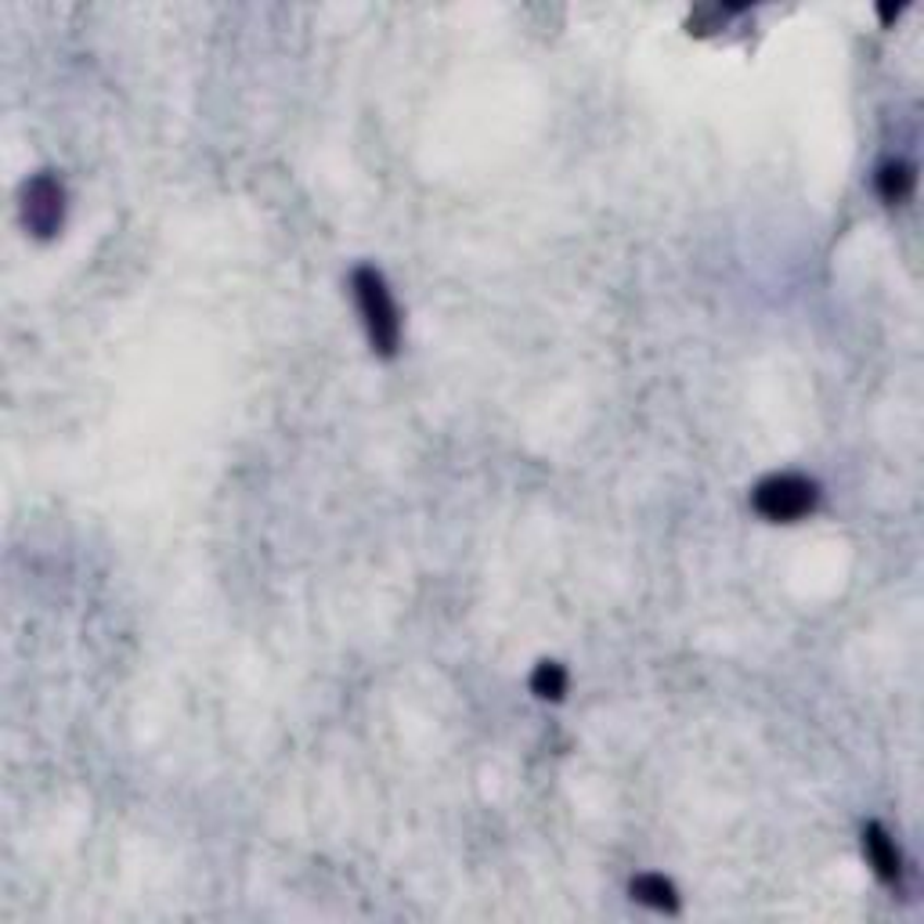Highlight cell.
<instances>
[{
	"mask_svg": "<svg viewBox=\"0 0 924 924\" xmlns=\"http://www.w3.org/2000/svg\"><path fill=\"white\" fill-rule=\"evenodd\" d=\"M354 300L365 319L372 351L379 358H394L401 344V319H398V308H394L387 282H383L376 267H358L354 272Z\"/></svg>",
	"mask_w": 924,
	"mask_h": 924,
	"instance_id": "1",
	"label": "cell"
},
{
	"mask_svg": "<svg viewBox=\"0 0 924 924\" xmlns=\"http://www.w3.org/2000/svg\"><path fill=\"white\" fill-rule=\"evenodd\" d=\"M62 185L54 182L51 174L33 177L26 185V202H22V213H26V224L37 235H54L62 228Z\"/></svg>",
	"mask_w": 924,
	"mask_h": 924,
	"instance_id": "3",
	"label": "cell"
},
{
	"mask_svg": "<svg viewBox=\"0 0 924 924\" xmlns=\"http://www.w3.org/2000/svg\"><path fill=\"white\" fill-rule=\"evenodd\" d=\"M877 191H882L885 202H903L910 191H914V166L888 163L885 171L877 174Z\"/></svg>",
	"mask_w": 924,
	"mask_h": 924,
	"instance_id": "6",
	"label": "cell"
},
{
	"mask_svg": "<svg viewBox=\"0 0 924 924\" xmlns=\"http://www.w3.org/2000/svg\"><path fill=\"white\" fill-rule=\"evenodd\" d=\"M820 488L809 477H798V473H776V477H765L751 495V505L759 510V516L773 524H795L802 521L806 513L816 510Z\"/></svg>",
	"mask_w": 924,
	"mask_h": 924,
	"instance_id": "2",
	"label": "cell"
},
{
	"mask_svg": "<svg viewBox=\"0 0 924 924\" xmlns=\"http://www.w3.org/2000/svg\"><path fill=\"white\" fill-rule=\"evenodd\" d=\"M877 15H882V22H885V26H888V22H892V18L899 15V8H892V4H882V8H877Z\"/></svg>",
	"mask_w": 924,
	"mask_h": 924,
	"instance_id": "8",
	"label": "cell"
},
{
	"mask_svg": "<svg viewBox=\"0 0 924 924\" xmlns=\"http://www.w3.org/2000/svg\"><path fill=\"white\" fill-rule=\"evenodd\" d=\"M532 690L542 697V701H563V694H567V672H563V664L557 661H542L532 675Z\"/></svg>",
	"mask_w": 924,
	"mask_h": 924,
	"instance_id": "7",
	"label": "cell"
},
{
	"mask_svg": "<svg viewBox=\"0 0 924 924\" xmlns=\"http://www.w3.org/2000/svg\"><path fill=\"white\" fill-rule=\"evenodd\" d=\"M863 852L866 860H871L874 874L882 877V882H899V871H903V860H899V849L896 841L888 838V831L882 824H866L863 831Z\"/></svg>",
	"mask_w": 924,
	"mask_h": 924,
	"instance_id": "4",
	"label": "cell"
},
{
	"mask_svg": "<svg viewBox=\"0 0 924 924\" xmlns=\"http://www.w3.org/2000/svg\"><path fill=\"white\" fill-rule=\"evenodd\" d=\"M633 896L639 903L661 910V914H679V892H675V885L664 882L661 874H639L633 882Z\"/></svg>",
	"mask_w": 924,
	"mask_h": 924,
	"instance_id": "5",
	"label": "cell"
}]
</instances>
